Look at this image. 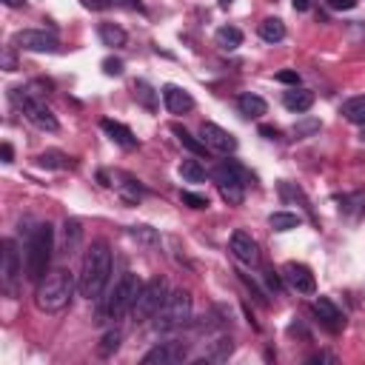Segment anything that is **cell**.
<instances>
[{
  "instance_id": "obj_1",
  "label": "cell",
  "mask_w": 365,
  "mask_h": 365,
  "mask_svg": "<svg viewBox=\"0 0 365 365\" xmlns=\"http://www.w3.org/2000/svg\"><path fill=\"white\" fill-rule=\"evenodd\" d=\"M108 274H111V251L103 240L91 242L86 257H83V268H80V279H77V291L86 299H97L103 294V288L108 285Z\"/></svg>"
},
{
  "instance_id": "obj_2",
  "label": "cell",
  "mask_w": 365,
  "mask_h": 365,
  "mask_svg": "<svg viewBox=\"0 0 365 365\" xmlns=\"http://www.w3.org/2000/svg\"><path fill=\"white\" fill-rule=\"evenodd\" d=\"M71 297H74V277H71L68 271L57 268V271H48V274L37 282L34 302H37L40 311H46V314H57V311L68 308Z\"/></svg>"
},
{
  "instance_id": "obj_3",
  "label": "cell",
  "mask_w": 365,
  "mask_h": 365,
  "mask_svg": "<svg viewBox=\"0 0 365 365\" xmlns=\"http://www.w3.org/2000/svg\"><path fill=\"white\" fill-rule=\"evenodd\" d=\"M51 251H54V228L48 222H40L26 245V277L31 282H40L48 274V262H51Z\"/></svg>"
},
{
  "instance_id": "obj_4",
  "label": "cell",
  "mask_w": 365,
  "mask_h": 365,
  "mask_svg": "<svg viewBox=\"0 0 365 365\" xmlns=\"http://www.w3.org/2000/svg\"><path fill=\"white\" fill-rule=\"evenodd\" d=\"M140 288H143L140 277L131 274V271H125V274L117 279L114 291L108 294L103 314H108L111 319H120V317H125L128 311H134V302H137V297H140Z\"/></svg>"
},
{
  "instance_id": "obj_5",
  "label": "cell",
  "mask_w": 365,
  "mask_h": 365,
  "mask_svg": "<svg viewBox=\"0 0 365 365\" xmlns=\"http://www.w3.org/2000/svg\"><path fill=\"white\" fill-rule=\"evenodd\" d=\"M191 319V294L177 288V291H168L163 308L154 314V325L160 331H171V328H180Z\"/></svg>"
},
{
  "instance_id": "obj_6",
  "label": "cell",
  "mask_w": 365,
  "mask_h": 365,
  "mask_svg": "<svg viewBox=\"0 0 365 365\" xmlns=\"http://www.w3.org/2000/svg\"><path fill=\"white\" fill-rule=\"evenodd\" d=\"M9 97H11V103L26 114V120L34 123L40 131H57V117L46 108V103H40V100L34 97V91H29V88H11Z\"/></svg>"
},
{
  "instance_id": "obj_7",
  "label": "cell",
  "mask_w": 365,
  "mask_h": 365,
  "mask_svg": "<svg viewBox=\"0 0 365 365\" xmlns=\"http://www.w3.org/2000/svg\"><path fill=\"white\" fill-rule=\"evenodd\" d=\"M165 297H168V282H165L163 277H151V279L140 288V297H137V302H134V317H137V319H151V317L163 308Z\"/></svg>"
},
{
  "instance_id": "obj_8",
  "label": "cell",
  "mask_w": 365,
  "mask_h": 365,
  "mask_svg": "<svg viewBox=\"0 0 365 365\" xmlns=\"http://www.w3.org/2000/svg\"><path fill=\"white\" fill-rule=\"evenodd\" d=\"M11 46L14 48H23V51H57L60 43H57V34L54 31H46V29H20L14 37H11Z\"/></svg>"
},
{
  "instance_id": "obj_9",
  "label": "cell",
  "mask_w": 365,
  "mask_h": 365,
  "mask_svg": "<svg viewBox=\"0 0 365 365\" xmlns=\"http://www.w3.org/2000/svg\"><path fill=\"white\" fill-rule=\"evenodd\" d=\"M23 271V262H20V254H17V245L14 240H3V259H0V282H3V291L6 294H14V285H17V277Z\"/></svg>"
},
{
  "instance_id": "obj_10",
  "label": "cell",
  "mask_w": 365,
  "mask_h": 365,
  "mask_svg": "<svg viewBox=\"0 0 365 365\" xmlns=\"http://www.w3.org/2000/svg\"><path fill=\"white\" fill-rule=\"evenodd\" d=\"M200 140H202L208 148L220 151V154H231V151L237 148V137H234L231 131H225L222 125H217V123H202V125H200Z\"/></svg>"
},
{
  "instance_id": "obj_11",
  "label": "cell",
  "mask_w": 365,
  "mask_h": 365,
  "mask_svg": "<svg viewBox=\"0 0 365 365\" xmlns=\"http://www.w3.org/2000/svg\"><path fill=\"white\" fill-rule=\"evenodd\" d=\"M282 279H285L297 294H314V291H317V279H314L311 268L302 265V262H285V265H282Z\"/></svg>"
},
{
  "instance_id": "obj_12",
  "label": "cell",
  "mask_w": 365,
  "mask_h": 365,
  "mask_svg": "<svg viewBox=\"0 0 365 365\" xmlns=\"http://www.w3.org/2000/svg\"><path fill=\"white\" fill-rule=\"evenodd\" d=\"M182 359H185V345L182 342H160L143 356V365H177Z\"/></svg>"
},
{
  "instance_id": "obj_13",
  "label": "cell",
  "mask_w": 365,
  "mask_h": 365,
  "mask_svg": "<svg viewBox=\"0 0 365 365\" xmlns=\"http://www.w3.org/2000/svg\"><path fill=\"white\" fill-rule=\"evenodd\" d=\"M228 245H231V254L240 262H245V265H257L259 262V248H257V242L251 240L248 231H234L231 240H228Z\"/></svg>"
},
{
  "instance_id": "obj_14",
  "label": "cell",
  "mask_w": 365,
  "mask_h": 365,
  "mask_svg": "<svg viewBox=\"0 0 365 365\" xmlns=\"http://www.w3.org/2000/svg\"><path fill=\"white\" fill-rule=\"evenodd\" d=\"M163 103H165V108H168L171 114H185V111L194 108V97H191L185 88L174 86V83L163 86Z\"/></svg>"
},
{
  "instance_id": "obj_15",
  "label": "cell",
  "mask_w": 365,
  "mask_h": 365,
  "mask_svg": "<svg viewBox=\"0 0 365 365\" xmlns=\"http://www.w3.org/2000/svg\"><path fill=\"white\" fill-rule=\"evenodd\" d=\"M100 128H103V131H106V134H108L120 148H128V151H131V148H137V145H140V140L134 137V131H131L128 125L117 123V120H108V117H106V120L100 123Z\"/></svg>"
},
{
  "instance_id": "obj_16",
  "label": "cell",
  "mask_w": 365,
  "mask_h": 365,
  "mask_svg": "<svg viewBox=\"0 0 365 365\" xmlns=\"http://www.w3.org/2000/svg\"><path fill=\"white\" fill-rule=\"evenodd\" d=\"M314 314L322 319V325L325 328H331V331H339L342 325H345V317H342V311L328 299V297H319V299H314Z\"/></svg>"
},
{
  "instance_id": "obj_17",
  "label": "cell",
  "mask_w": 365,
  "mask_h": 365,
  "mask_svg": "<svg viewBox=\"0 0 365 365\" xmlns=\"http://www.w3.org/2000/svg\"><path fill=\"white\" fill-rule=\"evenodd\" d=\"M282 106L288 108V111H294V114H305L311 106H314V91H308V88H291V91H285L282 94Z\"/></svg>"
},
{
  "instance_id": "obj_18",
  "label": "cell",
  "mask_w": 365,
  "mask_h": 365,
  "mask_svg": "<svg viewBox=\"0 0 365 365\" xmlns=\"http://www.w3.org/2000/svg\"><path fill=\"white\" fill-rule=\"evenodd\" d=\"M237 108H240V114L242 117H262L265 111H268V103L259 97V94H251V91H245V94H240L237 97Z\"/></svg>"
},
{
  "instance_id": "obj_19",
  "label": "cell",
  "mask_w": 365,
  "mask_h": 365,
  "mask_svg": "<svg viewBox=\"0 0 365 365\" xmlns=\"http://www.w3.org/2000/svg\"><path fill=\"white\" fill-rule=\"evenodd\" d=\"M214 43H217L222 51H234V48L242 46V31H240L237 26H220V29L214 31Z\"/></svg>"
},
{
  "instance_id": "obj_20",
  "label": "cell",
  "mask_w": 365,
  "mask_h": 365,
  "mask_svg": "<svg viewBox=\"0 0 365 365\" xmlns=\"http://www.w3.org/2000/svg\"><path fill=\"white\" fill-rule=\"evenodd\" d=\"M100 40H103V46H111V48H123L125 46V40H128V34H125V29H120L117 23H100Z\"/></svg>"
},
{
  "instance_id": "obj_21",
  "label": "cell",
  "mask_w": 365,
  "mask_h": 365,
  "mask_svg": "<svg viewBox=\"0 0 365 365\" xmlns=\"http://www.w3.org/2000/svg\"><path fill=\"white\" fill-rule=\"evenodd\" d=\"M80 240H83V228L77 220H66L63 222V254H74L80 248Z\"/></svg>"
},
{
  "instance_id": "obj_22",
  "label": "cell",
  "mask_w": 365,
  "mask_h": 365,
  "mask_svg": "<svg viewBox=\"0 0 365 365\" xmlns=\"http://www.w3.org/2000/svg\"><path fill=\"white\" fill-rule=\"evenodd\" d=\"M257 31H259V37H262L265 43H279V40L285 37V23H282L279 17H265Z\"/></svg>"
},
{
  "instance_id": "obj_23",
  "label": "cell",
  "mask_w": 365,
  "mask_h": 365,
  "mask_svg": "<svg viewBox=\"0 0 365 365\" xmlns=\"http://www.w3.org/2000/svg\"><path fill=\"white\" fill-rule=\"evenodd\" d=\"M231 354H234V339H231V336H220V339H214V342L208 345L205 359H208V362H225Z\"/></svg>"
},
{
  "instance_id": "obj_24",
  "label": "cell",
  "mask_w": 365,
  "mask_h": 365,
  "mask_svg": "<svg viewBox=\"0 0 365 365\" xmlns=\"http://www.w3.org/2000/svg\"><path fill=\"white\" fill-rule=\"evenodd\" d=\"M342 117H345L348 123L362 125V123H365V94H356V97L345 100V103H342Z\"/></svg>"
},
{
  "instance_id": "obj_25",
  "label": "cell",
  "mask_w": 365,
  "mask_h": 365,
  "mask_svg": "<svg viewBox=\"0 0 365 365\" xmlns=\"http://www.w3.org/2000/svg\"><path fill=\"white\" fill-rule=\"evenodd\" d=\"M171 131L177 134V140H180L191 154H205V143H202V140H197L191 131H185L180 123H174V125H171Z\"/></svg>"
},
{
  "instance_id": "obj_26",
  "label": "cell",
  "mask_w": 365,
  "mask_h": 365,
  "mask_svg": "<svg viewBox=\"0 0 365 365\" xmlns=\"http://www.w3.org/2000/svg\"><path fill=\"white\" fill-rule=\"evenodd\" d=\"M220 197L228 202V205H242L245 200V185L242 182H220Z\"/></svg>"
},
{
  "instance_id": "obj_27",
  "label": "cell",
  "mask_w": 365,
  "mask_h": 365,
  "mask_svg": "<svg viewBox=\"0 0 365 365\" xmlns=\"http://www.w3.org/2000/svg\"><path fill=\"white\" fill-rule=\"evenodd\" d=\"M268 225H271L274 231H291V228L299 225V214H291V211H274V214L268 217Z\"/></svg>"
},
{
  "instance_id": "obj_28",
  "label": "cell",
  "mask_w": 365,
  "mask_h": 365,
  "mask_svg": "<svg viewBox=\"0 0 365 365\" xmlns=\"http://www.w3.org/2000/svg\"><path fill=\"white\" fill-rule=\"evenodd\" d=\"M177 171H180V177H182L185 182H202V180H205V168H202L197 160H182Z\"/></svg>"
},
{
  "instance_id": "obj_29",
  "label": "cell",
  "mask_w": 365,
  "mask_h": 365,
  "mask_svg": "<svg viewBox=\"0 0 365 365\" xmlns=\"http://www.w3.org/2000/svg\"><path fill=\"white\" fill-rule=\"evenodd\" d=\"M120 342H123V334H120L117 328L106 331L103 339H100V345H97V356H111V354L120 348Z\"/></svg>"
},
{
  "instance_id": "obj_30",
  "label": "cell",
  "mask_w": 365,
  "mask_h": 365,
  "mask_svg": "<svg viewBox=\"0 0 365 365\" xmlns=\"http://www.w3.org/2000/svg\"><path fill=\"white\" fill-rule=\"evenodd\" d=\"M134 97H137L148 111H154V108H157V91H154L145 80H137V83H134Z\"/></svg>"
},
{
  "instance_id": "obj_31",
  "label": "cell",
  "mask_w": 365,
  "mask_h": 365,
  "mask_svg": "<svg viewBox=\"0 0 365 365\" xmlns=\"http://www.w3.org/2000/svg\"><path fill=\"white\" fill-rule=\"evenodd\" d=\"M37 165H43V168H68L71 165V160L63 154V151H43L40 157H37Z\"/></svg>"
},
{
  "instance_id": "obj_32",
  "label": "cell",
  "mask_w": 365,
  "mask_h": 365,
  "mask_svg": "<svg viewBox=\"0 0 365 365\" xmlns=\"http://www.w3.org/2000/svg\"><path fill=\"white\" fill-rule=\"evenodd\" d=\"M111 185H117V191H120V197H123L125 202H137V200L143 197V188H140L131 177H123V182H111Z\"/></svg>"
},
{
  "instance_id": "obj_33",
  "label": "cell",
  "mask_w": 365,
  "mask_h": 365,
  "mask_svg": "<svg viewBox=\"0 0 365 365\" xmlns=\"http://www.w3.org/2000/svg\"><path fill=\"white\" fill-rule=\"evenodd\" d=\"M342 211L351 214V217H359L365 211V191H356V194L342 197Z\"/></svg>"
},
{
  "instance_id": "obj_34",
  "label": "cell",
  "mask_w": 365,
  "mask_h": 365,
  "mask_svg": "<svg viewBox=\"0 0 365 365\" xmlns=\"http://www.w3.org/2000/svg\"><path fill=\"white\" fill-rule=\"evenodd\" d=\"M180 200H182L188 208H197V211L208 208V197H202V194H194V191H182V194H180Z\"/></svg>"
},
{
  "instance_id": "obj_35",
  "label": "cell",
  "mask_w": 365,
  "mask_h": 365,
  "mask_svg": "<svg viewBox=\"0 0 365 365\" xmlns=\"http://www.w3.org/2000/svg\"><path fill=\"white\" fill-rule=\"evenodd\" d=\"M131 237L134 240H140V242H157V234H154V228H148V225H134L131 228Z\"/></svg>"
},
{
  "instance_id": "obj_36",
  "label": "cell",
  "mask_w": 365,
  "mask_h": 365,
  "mask_svg": "<svg viewBox=\"0 0 365 365\" xmlns=\"http://www.w3.org/2000/svg\"><path fill=\"white\" fill-rule=\"evenodd\" d=\"M86 9H91V11H103V9H111L117 0H80Z\"/></svg>"
},
{
  "instance_id": "obj_37",
  "label": "cell",
  "mask_w": 365,
  "mask_h": 365,
  "mask_svg": "<svg viewBox=\"0 0 365 365\" xmlns=\"http://www.w3.org/2000/svg\"><path fill=\"white\" fill-rule=\"evenodd\" d=\"M103 71H106V74H114V77H117V74H123V63H120V60H111V57H108V60H103Z\"/></svg>"
},
{
  "instance_id": "obj_38",
  "label": "cell",
  "mask_w": 365,
  "mask_h": 365,
  "mask_svg": "<svg viewBox=\"0 0 365 365\" xmlns=\"http://www.w3.org/2000/svg\"><path fill=\"white\" fill-rule=\"evenodd\" d=\"M277 80L279 83H288V86H299V74L297 71H288V68L285 71H277Z\"/></svg>"
},
{
  "instance_id": "obj_39",
  "label": "cell",
  "mask_w": 365,
  "mask_h": 365,
  "mask_svg": "<svg viewBox=\"0 0 365 365\" xmlns=\"http://www.w3.org/2000/svg\"><path fill=\"white\" fill-rule=\"evenodd\" d=\"M265 282H268V288H274V291H282V279H279V274L268 271V274H265Z\"/></svg>"
},
{
  "instance_id": "obj_40",
  "label": "cell",
  "mask_w": 365,
  "mask_h": 365,
  "mask_svg": "<svg viewBox=\"0 0 365 365\" xmlns=\"http://www.w3.org/2000/svg\"><path fill=\"white\" fill-rule=\"evenodd\" d=\"M317 128H319V123H317V120H311V123L294 125V134H308V131H317Z\"/></svg>"
},
{
  "instance_id": "obj_41",
  "label": "cell",
  "mask_w": 365,
  "mask_h": 365,
  "mask_svg": "<svg viewBox=\"0 0 365 365\" xmlns=\"http://www.w3.org/2000/svg\"><path fill=\"white\" fill-rule=\"evenodd\" d=\"M259 134L265 140H279V128H274V125H259Z\"/></svg>"
},
{
  "instance_id": "obj_42",
  "label": "cell",
  "mask_w": 365,
  "mask_h": 365,
  "mask_svg": "<svg viewBox=\"0 0 365 365\" xmlns=\"http://www.w3.org/2000/svg\"><path fill=\"white\" fill-rule=\"evenodd\" d=\"M328 6H331V9H342V11H348V9L356 6V0H328Z\"/></svg>"
},
{
  "instance_id": "obj_43",
  "label": "cell",
  "mask_w": 365,
  "mask_h": 365,
  "mask_svg": "<svg viewBox=\"0 0 365 365\" xmlns=\"http://www.w3.org/2000/svg\"><path fill=\"white\" fill-rule=\"evenodd\" d=\"M3 68H6V71H14V68H17V63H14V54H11L9 48L3 51Z\"/></svg>"
},
{
  "instance_id": "obj_44",
  "label": "cell",
  "mask_w": 365,
  "mask_h": 365,
  "mask_svg": "<svg viewBox=\"0 0 365 365\" xmlns=\"http://www.w3.org/2000/svg\"><path fill=\"white\" fill-rule=\"evenodd\" d=\"M0 154H3V163H11V160H14V151H11V145H9V143H3Z\"/></svg>"
},
{
  "instance_id": "obj_45",
  "label": "cell",
  "mask_w": 365,
  "mask_h": 365,
  "mask_svg": "<svg viewBox=\"0 0 365 365\" xmlns=\"http://www.w3.org/2000/svg\"><path fill=\"white\" fill-rule=\"evenodd\" d=\"M291 6H294V11H308L311 0H291Z\"/></svg>"
},
{
  "instance_id": "obj_46",
  "label": "cell",
  "mask_w": 365,
  "mask_h": 365,
  "mask_svg": "<svg viewBox=\"0 0 365 365\" xmlns=\"http://www.w3.org/2000/svg\"><path fill=\"white\" fill-rule=\"evenodd\" d=\"M123 6H128V9H137V11H143V3L140 0H120Z\"/></svg>"
},
{
  "instance_id": "obj_47",
  "label": "cell",
  "mask_w": 365,
  "mask_h": 365,
  "mask_svg": "<svg viewBox=\"0 0 365 365\" xmlns=\"http://www.w3.org/2000/svg\"><path fill=\"white\" fill-rule=\"evenodd\" d=\"M6 6H11V9H17V6H26V0H3Z\"/></svg>"
},
{
  "instance_id": "obj_48",
  "label": "cell",
  "mask_w": 365,
  "mask_h": 365,
  "mask_svg": "<svg viewBox=\"0 0 365 365\" xmlns=\"http://www.w3.org/2000/svg\"><path fill=\"white\" fill-rule=\"evenodd\" d=\"M217 3H220V9H228V6L234 3V0H217Z\"/></svg>"
},
{
  "instance_id": "obj_49",
  "label": "cell",
  "mask_w": 365,
  "mask_h": 365,
  "mask_svg": "<svg viewBox=\"0 0 365 365\" xmlns=\"http://www.w3.org/2000/svg\"><path fill=\"white\" fill-rule=\"evenodd\" d=\"M359 140H362V143H365V123H362V125H359Z\"/></svg>"
}]
</instances>
